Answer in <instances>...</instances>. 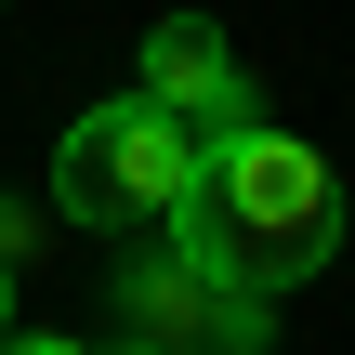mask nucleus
Returning <instances> with one entry per match:
<instances>
[{
	"instance_id": "obj_1",
	"label": "nucleus",
	"mask_w": 355,
	"mask_h": 355,
	"mask_svg": "<svg viewBox=\"0 0 355 355\" xmlns=\"http://www.w3.org/2000/svg\"><path fill=\"white\" fill-rule=\"evenodd\" d=\"M211 290H237V303H290L303 277H329V250H343V171L303 145V132H224V145H198V184L171 198V224H158Z\"/></svg>"
},
{
	"instance_id": "obj_2",
	"label": "nucleus",
	"mask_w": 355,
	"mask_h": 355,
	"mask_svg": "<svg viewBox=\"0 0 355 355\" xmlns=\"http://www.w3.org/2000/svg\"><path fill=\"white\" fill-rule=\"evenodd\" d=\"M184 184H198V132H184L171 105H145V92L79 105V119H66V145H53V211H66V224H105V237L171 224V198H184Z\"/></svg>"
},
{
	"instance_id": "obj_3",
	"label": "nucleus",
	"mask_w": 355,
	"mask_h": 355,
	"mask_svg": "<svg viewBox=\"0 0 355 355\" xmlns=\"http://www.w3.org/2000/svg\"><path fill=\"white\" fill-rule=\"evenodd\" d=\"M105 316H119V343H132V355H263V329H277L263 303L211 290L171 237L119 263V303H105Z\"/></svg>"
},
{
	"instance_id": "obj_4",
	"label": "nucleus",
	"mask_w": 355,
	"mask_h": 355,
	"mask_svg": "<svg viewBox=\"0 0 355 355\" xmlns=\"http://www.w3.org/2000/svg\"><path fill=\"white\" fill-rule=\"evenodd\" d=\"M145 105H171L198 145H224V132H250V66H237V40L211 26V13H158L145 26V79H132Z\"/></svg>"
},
{
	"instance_id": "obj_5",
	"label": "nucleus",
	"mask_w": 355,
	"mask_h": 355,
	"mask_svg": "<svg viewBox=\"0 0 355 355\" xmlns=\"http://www.w3.org/2000/svg\"><path fill=\"white\" fill-rule=\"evenodd\" d=\"M0 355H105V343H66V329H0Z\"/></svg>"
},
{
	"instance_id": "obj_6",
	"label": "nucleus",
	"mask_w": 355,
	"mask_h": 355,
	"mask_svg": "<svg viewBox=\"0 0 355 355\" xmlns=\"http://www.w3.org/2000/svg\"><path fill=\"white\" fill-rule=\"evenodd\" d=\"M26 250H40V224H26V211L0 198V263H26Z\"/></svg>"
},
{
	"instance_id": "obj_7",
	"label": "nucleus",
	"mask_w": 355,
	"mask_h": 355,
	"mask_svg": "<svg viewBox=\"0 0 355 355\" xmlns=\"http://www.w3.org/2000/svg\"><path fill=\"white\" fill-rule=\"evenodd\" d=\"M0 316H13V263H0Z\"/></svg>"
},
{
	"instance_id": "obj_8",
	"label": "nucleus",
	"mask_w": 355,
	"mask_h": 355,
	"mask_svg": "<svg viewBox=\"0 0 355 355\" xmlns=\"http://www.w3.org/2000/svg\"><path fill=\"white\" fill-rule=\"evenodd\" d=\"M105 355H132V343H105Z\"/></svg>"
}]
</instances>
